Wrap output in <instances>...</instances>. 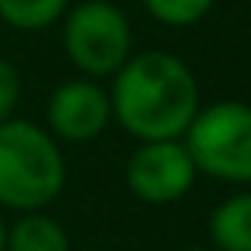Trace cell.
Instances as JSON below:
<instances>
[{
  "label": "cell",
  "instance_id": "cell-1",
  "mask_svg": "<svg viewBox=\"0 0 251 251\" xmlns=\"http://www.w3.org/2000/svg\"><path fill=\"white\" fill-rule=\"evenodd\" d=\"M111 121L137 140H181L201 108L194 70L172 51L130 54L108 89Z\"/></svg>",
  "mask_w": 251,
  "mask_h": 251
},
{
  "label": "cell",
  "instance_id": "cell-2",
  "mask_svg": "<svg viewBox=\"0 0 251 251\" xmlns=\"http://www.w3.org/2000/svg\"><path fill=\"white\" fill-rule=\"evenodd\" d=\"M67 184V162L57 140L35 121H0V207L16 213L45 210Z\"/></svg>",
  "mask_w": 251,
  "mask_h": 251
},
{
  "label": "cell",
  "instance_id": "cell-3",
  "mask_svg": "<svg viewBox=\"0 0 251 251\" xmlns=\"http://www.w3.org/2000/svg\"><path fill=\"white\" fill-rule=\"evenodd\" d=\"M197 175L226 184H251V105L213 102L197 108L194 121L181 134Z\"/></svg>",
  "mask_w": 251,
  "mask_h": 251
},
{
  "label": "cell",
  "instance_id": "cell-4",
  "mask_svg": "<svg viewBox=\"0 0 251 251\" xmlns=\"http://www.w3.org/2000/svg\"><path fill=\"white\" fill-rule=\"evenodd\" d=\"M61 23L64 54L83 76H115L134 54L130 19L111 0H83L76 6H67Z\"/></svg>",
  "mask_w": 251,
  "mask_h": 251
},
{
  "label": "cell",
  "instance_id": "cell-5",
  "mask_svg": "<svg viewBox=\"0 0 251 251\" xmlns=\"http://www.w3.org/2000/svg\"><path fill=\"white\" fill-rule=\"evenodd\" d=\"M124 178L137 201L150 207H166L181 201L194 188L197 166L181 140H143L130 153Z\"/></svg>",
  "mask_w": 251,
  "mask_h": 251
},
{
  "label": "cell",
  "instance_id": "cell-6",
  "mask_svg": "<svg viewBox=\"0 0 251 251\" xmlns=\"http://www.w3.org/2000/svg\"><path fill=\"white\" fill-rule=\"evenodd\" d=\"M111 124V99L92 76L61 83L48 99V134L67 143H89Z\"/></svg>",
  "mask_w": 251,
  "mask_h": 251
},
{
  "label": "cell",
  "instance_id": "cell-7",
  "mask_svg": "<svg viewBox=\"0 0 251 251\" xmlns=\"http://www.w3.org/2000/svg\"><path fill=\"white\" fill-rule=\"evenodd\" d=\"M213 251H251V191L226 197L207 220Z\"/></svg>",
  "mask_w": 251,
  "mask_h": 251
},
{
  "label": "cell",
  "instance_id": "cell-8",
  "mask_svg": "<svg viewBox=\"0 0 251 251\" xmlns=\"http://www.w3.org/2000/svg\"><path fill=\"white\" fill-rule=\"evenodd\" d=\"M3 251H74L70 235L45 210H25L13 226H6V242Z\"/></svg>",
  "mask_w": 251,
  "mask_h": 251
},
{
  "label": "cell",
  "instance_id": "cell-9",
  "mask_svg": "<svg viewBox=\"0 0 251 251\" xmlns=\"http://www.w3.org/2000/svg\"><path fill=\"white\" fill-rule=\"evenodd\" d=\"M70 0H0V19L16 32H42L61 23Z\"/></svg>",
  "mask_w": 251,
  "mask_h": 251
},
{
  "label": "cell",
  "instance_id": "cell-10",
  "mask_svg": "<svg viewBox=\"0 0 251 251\" xmlns=\"http://www.w3.org/2000/svg\"><path fill=\"white\" fill-rule=\"evenodd\" d=\"M216 0H143L147 13L156 19L159 25L169 29H188L197 25L210 10H213Z\"/></svg>",
  "mask_w": 251,
  "mask_h": 251
},
{
  "label": "cell",
  "instance_id": "cell-11",
  "mask_svg": "<svg viewBox=\"0 0 251 251\" xmlns=\"http://www.w3.org/2000/svg\"><path fill=\"white\" fill-rule=\"evenodd\" d=\"M19 96H23V80H19V70L13 67V61H6L0 54V121L13 118L19 105Z\"/></svg>",
  "mask_w": 251,
  "mask_h": 251
},
{
  "label": "cell",
  "instance_id": "cell-12",
  "mask_svg": "<svg viewBox=\"0 0 251 251\" xmlns=\"http://www.w3.org/2000/svg\"><path fill=\"white\" fill-rule=\"evenodd\" d=\"M3 242H6V223H3V216H0V251H3Z\"/></svg>",
  "mask_w": 251,
  "mask_h": 251
},
{
  "label": "cell",
  "instance_id": "cell-13",
  "mask_svg": "<svg viewBox=\"0 0 251 251\" xmlns=\"http://www.w3.org/2000/svg\"><path fill=\"white\" fill-rule=\"evenodd\" d=\"M181 251H213V248H181Z\"/></svg>",
  "mask_w": 251,
  "mask_h": 251
},
{
  "label": "cell",
  "instance_id": "cell-14",
  "mask_svg": "<svg viewBox=\"0 0 251 251\" xmlns=\"http://www.w3.org/2000/svg\"><path fill=\"white\" fill-rule=\"evenodd\" d=\"M80 251H99V248H80Z\"/></svg>",
  "mask_w": 251,
  "mask_h": 251
}]
</instances>
